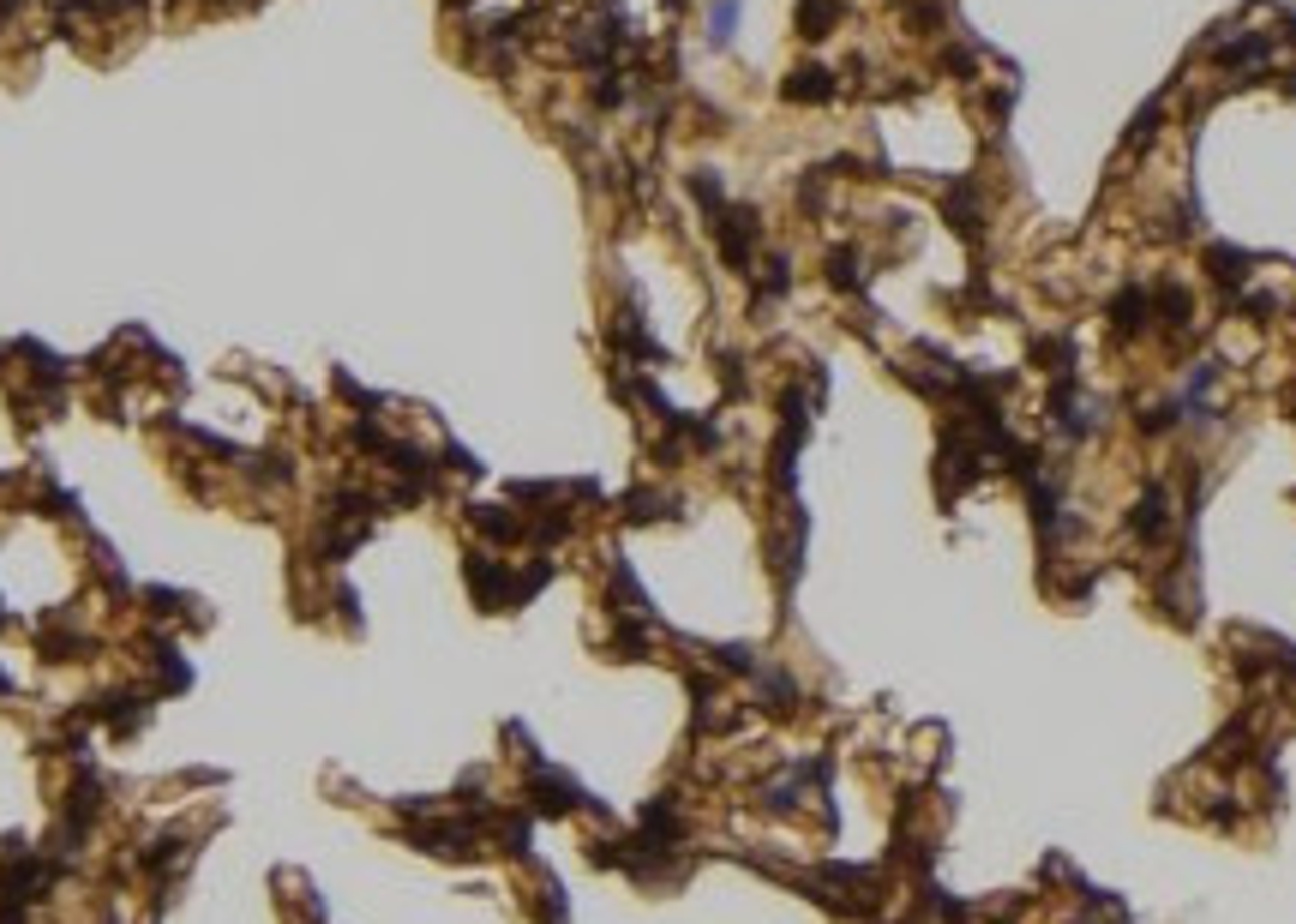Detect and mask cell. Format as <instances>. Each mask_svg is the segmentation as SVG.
Wrapping results in <instances>:
<instances>
[{"label":"cell","instance_id":"cell-1","mask_svg":"<svg viewBox=\"0 0 1296 924\" xmlns=\"http://www.w3.org/2000/svg\"><path fill=\"white\" fill-rule=\"evenodd\" d=\"M1165 529H1171V493H1165V487H1147V499H1141V511H1135V535H1141V541H1165Z\"/></svg>","mask_w":1296,"mask_h":924},{"label":"cell","instance_id":"cell-4","mask_svg":"<svg viewBox=\"0 0 1296 924\" xmlns=\"http://www.w3.org/2000/svg\"><path fill=\"white\" fill-rule=\"evenodd\" d=\"M732 36H738V0H714V12H708V42L726 48Z\"/></svg>","mask_w":1296,"mask_h":924},{"label":"cell","instance_id":"cell-6","mask_svg":"<svg viewBox=\"0 0 1296 924\" xmlns=\"http://www.w3.org/2000/svg\"><path fill=\"white\" fill-rule=\"evenodd\" d=\"M798 18H804V36H822V30L834 24V0H804Z\"/></svg>","mask_w":1296,"mask_h":924},{"label":"cell","instance_id":"cell-3","mask_svg":"<svg viewBox=\"0 0 1296 924\" xmlns=\"http://www.w3.org/2000/svg\"><path fill=\"white\" fill-rule=\"evenodd\" d=\"M1111 318H1117V330H1123V336H1135V330L1147 324V294H1141V288H1129V294L1111 306Z\"/></svg>","mask_w":1296,"mask_h":924},{"label":"cell","instance_id":"cell-2","mask_svg":"<svg viewBox=\"0 0 1296 924\" xmlns=\"http://www.w3.org/2000/svg\"><path fill=\"white\" fill-rule=\"evenodd\" d=\"M1213 276H1219L1225 288H1237V282L1249 276V252H1237V246H1213Z\"/></svg>","mask_w":1296,"mask_h":924},{"label":"cell","instance_id":"cell-5","mask_svg":"<svg viewBox=\"0 0 1296 924\" xmlns=\"http://www.w3.org/2000/svg\"><path fill=\"white\" fill-rule=\"evenodd\" d=\"M828 90H834V84H828V72H822V66H804V72L786 84V96H798V102H804V96H828Z\"/></svg>","mask_w":1296,"mask_h":924}]
</instances>
